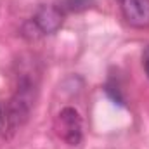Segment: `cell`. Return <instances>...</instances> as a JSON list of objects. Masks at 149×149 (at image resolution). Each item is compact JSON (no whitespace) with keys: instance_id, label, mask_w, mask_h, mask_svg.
Segmentation results:
<instances>
[{"instance_id":"1","label":"cell","mask_w":149,"mask_h":149,"mask_svg":"<svg viewBox=\"0 0 149 149\" xmlns=\"http://www.w3.org/2000/svg\"><path fill=\"white\" fill-rule=\"evenodd\" d=\"M54 130L66 144L76 146L81 141V118L74 108H63L54 118Z\"/></svg>"},{"instance_id":"2","label":"cell","mask_w":149,"mask_h":149,"mask_svg":"<svg viewBox=\"0 0 149 149\" xmlns=\"http://www.w3.org/2000/svg\"><path fill=\"white\" fill-rule=\"evenodd\" d=\"M125 21L139 30L149 28V0H118Z\"/></svg>"},{"instance_id":"5","label":"cell","mask_w":149,"mask_h":149,"mask_svg":"<svg viewBox=\"0 0 149 149\" xmlns=\"http://www.w3.org/2000/svg\"><path fill=\"white\" fill-rule=\"evenodd\" d=\"M142 64H144L146 74H148V78H149V47H146V50L142 54Z\"/></svg>"},{"instance_id":"6","label":"cell","mask_w":149,"mask_h":149,"mask_svg":"<svg viewBox=\"0 0 149 149\" xmlns=\"http://www.w3.org/2000/svg\"><path fill=\"white\" fill-rule=\"evenodd\" d=\"M5 123H7V120H5V109H3V106L0 104V130L3 128Z\"/></svg>"},{"instance_id":"3","label":"cell","mask_w":149,"mask_h":149,"mask_svg":"<svg viewBox=\"0 0 149 149\" xmlns=\"http://www.w3.org/2000/svg\"><path fill=\"white\" fill-rule=\"evenodd\" d=\"M64 12L59 5H43L40 7L33 19V26L40 33H56L63 24Z\"/></svg>"},{"instance_id":"4","label":"cell","mask_w":149,"mask_h":149,"mask_svg":"<svg viewBox=\"0 0 149 149\" xmlns=\"http://www.w3.org/2000/svg\"><path fill=\"white\" fill-rule=\"evenodd\" d=\"M92 5V0H63L59 5L63 12H81Z\"/></svg>"}]
</instances>
